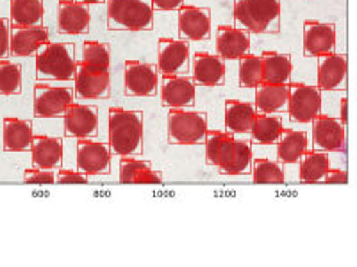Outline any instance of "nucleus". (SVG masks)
I'll list each match as a JSON object with an SVG mask.
<instances>
[{
	"instance_id": "nucleus-1",
	"label": "nucleus",
	"mask_w": 357,
	"mask_h": 267,
	"mask_svg": "<svg viewBox=\"0 0 357 267\" xmlns=\"http://www.w3.org/2000/svg\"><path fill=\"white\" fill-rule=\"evenodd\" d=\"M111 154L116 157L143 155V111L111 107L107 113Z\"/></svg>"
},
{
	"instance_id": "nucleus-2",
	"label": "nucleus",
	"mask_w": 357,
	"mask_h": 267,
	"mask_svg": "<svg viewBox=\"0 0 357 267\" xmlns=\"http://www.w3.org/2000/svg\"><path fill=\"white\" fill-rule=\"evenodd\" d=\"M232 17L247 34H279L280 0H234Z\"/></svg>"
},
{
	"instance_id": "nucleus-3",
	"label": "nucleus",
	"mask_w": 357,
	"mask_h": 267,
	"mask_svg": "<svg viewBox=\"0 0 357 267\" xmlns=\"http://www.w3.org/2000/svg\"><path fill=\"white\" fill-rule=\"evenodd\" d=\"M75 66H77L75 44L49 41L36 52V65H34L36 82L73 81Z\"/></svg>"
},
{
	"instance_id": "nucleus-4",
	"label": "nucleus",
	"mask_w": 357,
	"mask_h": 267,
	"mask_svg": "<svg viewBox=\"0 0 357 267\" xmlns=\"http://www.w3.org/2000/svg\"><path fill=\"white\" fill-rule=\"evenodd\" d=\"M107 29L143 33L154 29L152 0H106Z\"/></svg>"
},
{
	"instance_id": "nucleus-5",
	"label": "nucleus",
	"mask_w": 357,
	"mask_h": 267,
	"mask_svg": "<svg viewBox=\"0 0 357 267\" xmlns=\"http://www.w3.org/2000/svg\"><path fill=\"white\" fill-rule=\"evenodd\" d=\"M168 145H204L207 114L195 107L167 109Z\"/></svg>"
},
{
	"instance_id": "nucleus-6",
	"label": "nucleus",
	"mask_w": 357,
	"mask_h": 267,
	"mask_svg": "<svg viewBox=\"0 0 357 267\" xmlns=\"http://www.w3.org/2000/svg\"><path fill=\"white\" fill-rule=\"evenodd\" d=\"M34 116L63 118L75 102V91L70 86H52L50 82L34 84Z\"/></svg>"
},
{
	"instance_id": "nucleus-7",
	"label": "nucleus",
	"mask_w": 357,
	"mask_h": 267,
	"mask_svg": "<svg viewBox=\"0 0 357 267\" xmlns=\"http://www.w3.org/2000/svg\"><path fill=\"white\" fill-rule=\"evenodd\" d=\"M321 91L317 86L304 82H289L288 84V106L286 111L293 123H311L317 114L321 113Z\"/></svg>"
},
{
	"instance_id": "nucleus-8",
	"label": "nucleus",
	"mask_w": 357,
	"mask_h": 267,
	"mask_svg": "<svg viewBox=\"0 0 357 267\" xmlns=\"http://www.w3.org/2000/svg\"><path fill=\"white\" fill-rule=\"evenodd\" d=\"M73 91L75 97L82 100H104L111 95V72L109 68L86 65L79 61L73 75Z\"/></svg>"
},
{
	"instance_id": "nucleus-9",
	"label": "nucleus",
	"mask_w": 357,
	"mask_h": 267,
	"mask_svg": "<svg viewBox=\"0 0 357 267\" xmlns=\"http://www.w3.org/2000/svg\"><path fill=\"white\" fill-rule=\"evenodd\" d=\"M159 91L158 66L151 63L129 59L123 70V93L126 97L151 98Z\"/></svg>"
},
{
	"instance_id": "nucleus-10",
	"label": "nucleus",
	"mask_w": 357,
	"mask_h": 267,
	"mask_svg": "<svg viewBox=\"0 0 357 267\" xmlns=\"http://www.w3.org/2000/svg\"><path fill=\"white\" fill-rule=\"evenodd\" d=\"M65 120V138L95 139L100 132V114L97 106H84L73 102L68 107Z\"/></svg>"
},
{
	"instance_id": "nucleus-11",
	"label": "nucleus",
	"mask_w": 357,
	"mask_h": 267,
	"mask_svg": "<svg viewBox=\"0 0 357 267\" xmlns=\"http://www.w3.org/2000/svg\"><path fill=\"white\" fill-rule=\"evenodd\" d=\"M190 43L175 38L158 40V72L161 75H190Z\"/></svg>"
},
{
	"instance_id": "nucleus-12",
	"label": "nucleus",
	"mask_w": 357,
	"mask_h": 267,
	"mask_svg": "<svg viewBox=\"0 0 357 267\" xmlns=\"http://www.w3.org/2000/svg\"><path fill=\"white\" fill-rule=\"evenodd\" d=\"M77 170L88 175H109L111 173V148L107 143L95 139H77Z\"/></svg>"
},
{
	"instance_id": "nucleus-13",
	"label": "nucleus",
	"mask_w": 357,
	"mask_h": 267,
	"mask_svg": "<svg viewBox=\"0 0 357 267\" xmlns=\"http://www.w3.org/2000/svg\"><path fill=\"white\" fill-rule=\"evenodd\" d=\"M161 106L167 109L195 107L197 84L190 75H162L159 79Z\"/></svg>"
},
{
	"instance_id": "nucleus-14",
	"label": "nucleus",
	"mask_w": 357,
	"mask_h": 267,
	"mask_svg": "<svg viewBox=\"0 0 357 267\" xmlns=\"http://www.w3.org/2000/svg\"><path fill=\"white\" fill-rule=\"evenodd\" d=\"M312 145L320 152H343L347 146V127L337 118L317 114L312 120Z\"/></svg>"
},
{
	"instance_id": "nucleus-15",
	"label": "nucleus",
	"mask_w": 357,
	"mask_h": 267,
	"mask_svg": "<svg viewBox=\"0 0 357 267\" xmlns=\"http://www.w3.org/2000/svg\"><path fill=\"white\" fill-rule=\"evenodd\" d=\"M317 88L320 91H347V63L345 54H324L318 56Z\"/></svg>"
},
{
	"instance_id": "nucleus-16",
	"label": "nucleus",
	"mask_w": 357,
	"mask_h": 267,
	"mask_svg": "<svg viewBox=\"0 0 357 267\" xmlns=\"http://www.w3.org/2000/svg\"><path fill=\"white\" fill-rule=\"evenodd\" d=\"M302 44L305 57H318L336 52V25L318 20H305L302 25Z\"/></svg>"
},
{
	"instance_id": "nucleus-17",
	"label": "nucleus",
	"mask_w": 357,
	"mask_h": 267,
	"mask_svg": "<svg viewBox=\"0 0 357 267\" xmlns=\"http://www.w3.org/2000/svg\"><path fill=\"white\" fill-rule=\"evenodd\" d=\"M178 36L184 41H206L211 36V9L183 6L178 9Z\"/></svg>"
},
{
	"instance_id": "nucleus-18",
	"label": "nucleus",
	"mask_w": 357,
	"mask_h": 267,
	"mask_svg": "<svg viewBox=\"0 0 357 267\" xmlns=\"http://www.w3.org/2000/svg\"><path fill=\"white\" fill-rule=\"evenodd\" d=\"M91 25L89 6L81 4L77 0H59L57 4V33L79 36L88 34Z\"/></svg>"
},
{
	"instance_id": "nucleus-19",
	"label": "nucleus",
	"mask_w": 357,
	"mask_h": 267,
	"mask_svg": "<svg viewBox=\"0 0 357 267\" xmlns=\"http://www.w3.org/2000/svg\"><path fill=\"white\" fill-rule=\"evenodd\" d=\"M225 59L218 54L195 52L193 54V66L190 68V77L197 86L204 88H216L225 84Z\"/></svg>"
},
{
	"instance_id": "nucleus-20",
	"label": "nucleus",
	"mask_w": 357,
	"mask_h": 267,
	"mask_svg": "<svg viewBox=\"0 0 357 267\" xmlns=\"http://www.w3.org/2000/svg\"><path fill=\"white\" fill-rule=\"evenodd\" d=\"M50 41L49 29L45 25L34 27H11L9 38V56L11 57H31Z\"/></svg>"
},
{
	"instance_id": "nucleus-21",
	"label": "nucleus",
	"mask_w": 357,
	"mask_h": 267,
	"mask_svg": "<svg viewBox=\"0 0 357 267\" xmlns=\"http://www.w3.org/2000/svg\"><path fill=\"white\" fill-rule=\"evenodd\" d=\"M29 152H31V161H33L34 168L56 171L61 168L65 143L61 138L38 134L33 138V145Z\"/></svg>"
},
{
	"instance_id": "nucleus-22",
	"label": "nucleus",
	"mask_w": 357,
	"mask_h": 267,
	"mask_svg": "<svg viewBox=\"0 0 357 267\" xmlns=\"http://www.w3.org/2000/svg\"><path fill=\"white\" fill-rule=\"evenodd\" d=\"M34 130L29 120L17 116H6L2 120V148L9 154L29 152L33 145Z\"/></svg>"
},
{
	"instance_id": "nucleus-23",
	"label": "nucleus",
	"mask_w": 357,
	"mask_h": 267,
	"mask_svg": "<svg viewBox=\"0 0 357 267\" xmlns=\"http://www.w3.org/2000/svg\"><path fill=\"white\" fill-rule=\"evenodd\" d=\"M216 54L225 61L240 59L243 54L250 52V34L236 25H220L216 29Z\"/></svg>"
},
{
	"instance_id": "nucleus-24",
	"label": "nucleus",
	"mask_w": 357,
	"mask_h": 267,
	"mask_svg": "<svg viewBox=\"0 0 357 267\" xmlns=\"http://www.w3.org/2000/svg\"><path fill=\"white\" fill-rule=\"evenodd\" d=\"M256 113L277 114L286 111L288 106V84H270L261 82L256 88Z\"/></svg>"
},
{
	"instance_id": "nucleus-25",
	"label": "nucleus",
	"mask_w": 357,
	"mask_h": 267,
	"mask_svg": "<svg viewBox=\"0 0 357 267\" xmlns=\"http://www.w3.org/2000/svg\"><path fill=\"white\" fill-rule=\"evenodd\" d=\"M263 65V82L270 84H289L293 73V59L289 54L263 52L261 54Z\"/></svg>"
},
{
	"instance_id": "nucleus-26",
	"label": "nucleus",
	"mask_w": 357,
	"mask_h": 267,
	"mask_svg": "<svg viewBox=\"0 0 357 267\" xmlns=\"http://www.w3.org/2000/svg\"><path fill=\"white\" fill-rule=\"evenodd\" d=\"M277 159L280 164H296L307 150L309 138L302 130L284 129L277 139Z\"/></svg>"
},
{
	"instance_id": "nucleus-27",
	"label": "nucleus",
	"mask_w": 357,
	"mask_h": 267,
	"mask_svg": "<svg viewBox=\"0 0 357 267\" xmlns=\"http://www.w3.org/2000/svg\"><path fill=\"white\" fill-rule=\"evenodd\" d=\"M256 114V107L250 102L225 100V129L229 134H250Z\"/></svg>"
},
{
	"instance_id": "nucleus-28",
	"label": "nucleus",
	"mask_w": 357,
	"mask_h": 267,
	"mask_svg": "<svg viewBox=\"0 0 357 267\" xmlns=\"http://www.w3.org/2000/svg\"><path fill=\"white\" fill-rule=\"evenodd\" d=\"M43 0H9L11 27L43 25Z\"/></svg>"
},
{
	"instance_id": "nucleus-29",
	"label": "nucleus",
	"mask_w": 357,
	"mask_h": 267,
	"mask_svg": "<svg viewBox=\"0 0 357 267\" xmlns=\"http://www.w3.org/2000/svg\"><path fill=\"white\" fill-rule=\"evenodd\" d=\"M236 139L232 134L220 132V130L207 129L204 139V150H206V164L211 168H218L231 155Z\"/></svg>"
},
{
	"instance_id": "nucleus-30",
	"label": "nucleus",
	"mask_w": 357,
	"mask_h": 267,
	"mask_svg": "<svg viewBox=\"0 0 357 267\" xmlns=\"http://www.w3.org/2000/svg\"><path fill=\"white\" fill-rule=\"evenodd\" d=\"M301 171H298V180L302 184H317L321 182L324 175L331 168L329 154L320 150H305L304 155L298 161Z\"/></svg>"
},
{
	"instance_id": "nucleus-31",
	"label": "nucleus",
	"mask_w": 357,
	"mask_h": 267,
	"mask_svg": "<svg viewBox=\"0 0 357 267\" xmlns=\"http://www.w3.org/2000/svg\"><path fill=\"white\" fill-rule=\"evenodd\" d=\"M284 130L282 118L273 114H256L252 122L250 138L256 145H273Z\"/></svg>"
},
{
	"instance_id": "nucleus-32",
	"label": "nucleus",
	"mask_w": 357,
	"mask_h": 267,
	"mask_svg": "<svg viewBox=\"0 0 357 267\" xmlns=\"http://www.w3.org/2000/svg\"><path fill=\"white\" fill-rule=\"evenodd\" d=\"M252 159H254V152H252L250 143L236 141L231 155L216 170L220 175H231V177L248 175L252 170Z\"/></svg>"
},
{
	"instance_id": "nucleus-33",
	"label": "nucleus",
	"mask_w": 357,
	"mask_h": 267,
	"mask_svg": "<svg viewBox=\"0 0 357 267\" xmlns=\"http://www.w3.org/2000/svg\"><path fill=\"white\" fill-rule=\"evenodd\" d=\"M252 180L256 184H284L286 175L279 162L270 159H252Z\"/></svg>"
},
{
	"instance_id": "nucleus-34",
	"label": "nucleus",
	"mask_w": 357,
	"mask_h": 267,
	"mask_svg": "<svg viewBox=\"0 0 357 267\" xmlns=\"http://www.w3.org/2000/svg\"><path fill=\"white\" fill-rule=\"evenodd\" d=\"M22 93V68L9 59H0V97Z\"/></svg>"
},
{
	"instance_id": "nucleus-35",
	"label": "nucleus",
	"mask_w": 357,
	"mask_h": 267,
	"mask_svg": "<svg viewBox=\"0 0 357 267\" xmlns=\"http://www.w3.org/2000/svg\"><path fill=\"white\" fill-rule=\"evenodd\" d=\"M238 61H240V88L254 89L263 82V65L259 56L247 52Z\"/></svg>"
},
{
	"instance_id": "nucleus-36",
	"label": "nucleus",
	"mask_w": 357,
	"mask_h": 267,
	"mask_svg": "<svg viewBox=\"0 0 357 267\" xmlns=\"http://www.w3.org/2000/svg\"><path fill=\"white\" fill-rule=\"evenodd\" d=\"M81 61L98 68H111V49L107 43L89 40L82 43Z\"/></svg>"
},
{
	"instance_id": "nucleus-37",
	"label": "nucleus",
	"mask_w": 357,
	"mask_h": 267,
	"mask_svg": "<svg viewBox=\"0 0 357 267\" xmlns=\"http://www.w3.org/2000/svg\"><path fill=\"white\" fill-rule=\"evenodd\" d=\"M151 162L142 161V159L120 157V175H118V178L123 184H134L142 171L151 170Z\"/></svg>"
},
{
	"instance_id": "nucleus-38",
	"label": "nucleus",
	"mask_w": 357,
	"mask_h": 267,
	"mask_svg": "<svg viewBox=\"0 0 357 267\" xmlns=\"http://www.w3.org/2000/svg\"><path fill=\"white\" fill-rule=\"evenodd\" d=\"M24 182L49 186V184L56 182V173L52 170H40V168L33 166L24 171Z\"/></svg>"
},
{
	"instance_id": "nucleus-39",
	"label": "nucleus",
	"mask_w": 357,
	"mask_h": 267,
	"mask_svg": "<svg viewBox=\"0 0 357 267\" xmlns=\"http://www.w3.org/2000/svg\"><path fill=\"white\" fill-rule=\"evenodd\" d=\"M88 175L81 173L79 170H59L56 175L57 184H88Z\"/></svg>"
},
{
	"instance_id": "nucleus-40",
	"label": "nucleus",
	"mask_w": 357,
	"mask_h": 267,
	"mask_svg": "<svg viewBox=\"0 0 357 267\" xmlns=\"http://www.w3.org/2000/svg\"><path fill=\"white\" fill-rule=\"evenodd\" d=\"M9 38H11V24L4 17H0V59L9 57Z\"/></svg>"
},
{
	"instance_id": "nucleus-41",
	"label": "nucleus",
	"mask_w": 357,
	"mask_h": 267,
	"mask_svg": "<svg viewBox=\"0 0 357 267\" xmlns=\"http://www.w3.org/2000/svg\"><path fill=\"white\" fill-rule=\"evenodd\" d=\"M184 6V0H152V9L155 11H178Z\"/></svg>"
},
{
	"instance_id": "nucleus-42",
	"label": "nucleus",
	"mask_w": 357,
	"mask_h": 267,
	"mask_svg": "<svg viewBox=\"0 0 357 267\" xmlns=\"http://www.w3.org/2000/svg\"><path fill=\"white\" fill-rule=\"evenodd\" d=\"M321 182L327 184H347L349 182V177H347L345 170H327V173L324 175Z\"/></svg>"
},
{
	"instance_id": "nucleus-43",
	"label": "nucleus",
	"mask_w": 357,
	"mask_h": 267,
	"mask_svg": "<svg viewBox=\"0 0 357 267\" xmlns=\"http://www.w3.org/2000/svg\"><path fill=\"white\" fill-rule=\"evenodd\" d=\"M161 182H162L161 175H159L158 171H154L151 168V170L142 171V173L138 175V178H136V182H134V184H161Z\"/></svg>"
},
{
	"instance_id": "nucleus-44",
	"label": "nucleus",
	"mask_w": 357,
	"mask_h": 267,
	"mask_svg": "<svg viewBox=\"0 0 357 267\" xmlns=\"http://www.w3.org/2000/svg\"><path fill=\"white\" fill-rule=\"evenodd\" d=\"M347 118H349V111H347V98H341V107H340V122L347 127Z\"/></svg>"
},
{
	"instance_id": "nucleus-45",
	"label": "nucleus",
	"mask_w": 357,
	"mask_h": 267,
	"mask_svg": "<svg viewBox=\"0 0 357 267\" xmlns=\"http://www.w3.org/2000/svg\"><path fill=\"white\" fill-rule=\"evenodd\" d=\"M81 4L86 6H100V4H106V0H77Z\"/></svg>"
}]
</instances>
